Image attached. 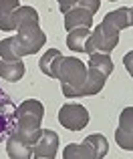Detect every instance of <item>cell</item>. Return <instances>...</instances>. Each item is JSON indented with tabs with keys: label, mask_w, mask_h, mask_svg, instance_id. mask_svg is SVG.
Returning <instances> with one entry per match:
<instances>
[{
	"label": "cell",
	"mask_w": 133,
	"mask_h": 159,
	"mask_svg": "<svg viewBox=\"0 0 133 159\" xmlns=\"http://www.w3.org/2000/svg\"><path fill=\"white\" fill-rule=\"evenodd\" d=\"M44 117V107L36 99H28V101L18 105V115H16V127L12 135H16L22 143L28 147H34V143L40 137V123Z\"/></svg>",
	"instance_id": "1"
},
{
	"label": "cell",
	"mask_w": 133,
	"mask_h": 159,
	"mask_svg": "<svg viewBox=\"0 0 133 159\" xmlns=\"http://www.w3.org/2000/svg\"><path fill=\"white\" fill-rule=\"evenodd\" d=\"M59 81L65 97H79V91L87 81V65L75 57L63 58L59 69Z\"/></svg>",
	"instance_id": "2"
},
{
	"label": "cell",
	"mask_w": 133,
	"mask_h": 159,
	"mask_svg": "<svg viewBox=\"0 0 133 159\" xmlns=\"http://www.w3.org/2000/svg\"><path fill=\"white\" fill-rule=\"evenodd\" d=\"M47 43V36L40 30L39 24H28L16 30V36H10L12 51L16 52V57H28V54L39 52Z\"/></svg>",
	"instance_id": "3"
},
{
	"label": "cell",
	"mask_w": 133,
	"mask_h": 159,
	"mask_svg": "<svg viewBox=\"0 0 133 159\" xmlns=\"http://www.w3.org/2000/svg\"><path fill=\"white\" fill-rule=\"evenodd\" d=\"M59 123L69 131H81L89 123V111L79 103H66L59 111Z\"/></svg>",
	"instance_id": "4"
},
{
	"label": "cell",
	"mask_w": 133,
	"mask_h": 159,
	"mask_svg": "<svg viewBox=\"0 0 133 159\" xmlns=\"http://www.w3.org/2000/svg\"><path fill=\"white\" fill-rule=\"evenodd\" d=\"M16 115H18V107L8 97L6 91L0 87V143L6 141V137L14 131Z\"/></svg>",
	"instance_id": "5"
},
{
	"label": "cell",
	"mask_w": 133,
	"mask_h": 159,
	"mask_svg": "<svg viewBox=\"0 0 133 159\" xmlns=\"http://www.w3.org/2000/svg\"><path fill=\"white\" fill-rule=\"evenodd\" d=\"M117 43H119V34H107V32L101 28V24H97V28L91 32L89 40H87L85 52L87 54H93V52L109 54L111 51H115Z\"/></svg>",
	"instance_id": "6"
},
{
	"label": "cell",
	"mask_w": 133,
	"mask_h": 159,
	"mask_svg": "<svg viewBox=\"0 0 133 159\" xmlns=\"http://www.w3.org/2000/svg\"><path fill=\"white\" fill-rule=\"evenodd\" d=\"M115 141L121 149L133 151V107H125L119 115V127L115 129Z\"/></svg>",
	"instance_id": "7"
},
{
	"label": "cell",
	"mask_w": 133,
	"mask_h": 159,
	"mask_svg": "<svg viewBox=\"0 0 133 159\" xmlns=\"http://www.w3.org/2000/svg\"><path fill=\"white\" fill-rule=\"evenodd\" d=\"M59 151V135L51 129H43L40 131L39 141L32 147V157L36 159H55Z\"/></svg>",
	"instance_id": "8"
},
{
	"label": "cell",
	"mask_w": 133,
	"mask_h": 159,
	"mask_svg": "<svg viewBox=\"0 0 133 159\" xmlns=\"http://www.w3.org/2000/svg\"><path fill=\"white\" fill-rule=\"evenodd\" d=\"M127 26H129V8H117V10L109 12L101 22V28L107 34H119Z\"/></svg>",
	"instance_id": "9"
},
{
	"label": "cell",
	"mask_w": 133,
	"mask_h": 159,
	"mask_svg": "<svg viewBox=\"0 0 133 159\" xmlns=\"http://www.w3.org/2000/svg\"><path fill=\"white\" fill-rule=\"evenodd\" d=\"M107 75H103L99 69L87 65V81L83 85V89L79 91V97H93V95H99L105 87Z\"/></svg>",
	"instance_id": "10"
},
{
	"label": "cell",
	"mask_w": 133,
	"mask_h": 159,
	"mask_svg": "<svg viewBox=\"0 0 133 159\" xmlns=\"http://www.w3.org/2000/svg\"><path fill=\"white\" fill-rule=\"evenodd\" d=\"M91 24H93V12H89L87 8L79 6V4L73 6L65 14V28H66V32L73 30V28H79V26L89 28Z\"/></svg>",
	"instance_id": "11"
},
{
	"label": "cell",
	"mask_w": 133,
	"mask_h": 159,
	"mask_svg": "<svg viewBox=\"0 0 133 159\" xmlns=\"http://www.w3.org/2000/svg\"><path fill=\"white\" fill-rule=\"evenodd\" d=\"M63 58L65 57L61 54V51L48 48L39 61V66H40V70H43V75H47V77H51V79H59V69H61Z\"/></svg>",
	"instance_id": "12"
},
{
	"label": "cell",
	"mask_w": 133,
	"mask_h": 159,
	"mask_svg": "<svg viewBox=\"0 0 133 159\" xmlns=\"http://www.w3.org/2000/svg\"><path fill=\"white\" fill-rule=\"evenodd\" d=\"M24 73H26V66H24L22 58H20V61H4V58L0 57V79L16 83L24 77Z\"/></svg>",
	"instance_id": "13"
},
{
	"label": "cell",
	"mask_w": 133,
	"mask_h": 159,
	"mask_svg": "<svg viewBox=\"0 0 133 159\" xmlns=\"http://www.w3.org/2000/svg\"><path fill=\"white\" fill-rule=\"evenodd\" d=\"M18 6V0H0V30H14V10Z\"/></svg>",
	"instance_id": "14"
},
{
	"label": "cell",
	"mask_w": 133,
	"mask_h": 159,
	"mask_svg": "<svg viewBox=\"0 0 133 159\" xmlns=\"http://www.w3.org/2000/svg\"><path fill=\"white\" fill-rule=\"evenodd\" d=\"M6 153H8V157H12V159H30L32 157V147H28L26 143H22L16 135L10 133V135L6 137Z\"/></svg>",
	"instance_id": "15"
},
{
	"label": "cell",
	"mask_w": 133,
	"mask_h": 159,
	"mask_svg": "<svg viewBox=\"0 0 133 159\" xmlns=\"http://www.w3.org/2000/svg\"><path fill=\"white\" fill-rule=\"evenodd\" d=\"M89 36H91L89 28H85V26L73 28V30H69V34H66V47H69L71 51H75V52H85Z\"/></svg>",
	"instance_id": "16"
},
{
	"label": "cell",
	"mask_w": 133,
	"mask_h": 159,
	"mask_svg": "<svg viewBox=\"0 0 133 159\" xmlns=\"http://www.w3.org/2000/svg\"><path fill=\"white\" fill-rule=\"evenodd\" d=\"M28 24H39V12L32 6H18L14 10V30Z\"/></svg>",
	"instance_id": "17"
},
{
	"label": "cell",
	"mask_w": 133,
	"mask_h": 159,
	"mask_svg": "<svg viewBox=\"0 0 133 159\" xmlns=\"http://www.w3.org/2000/svg\"><path fill=\"white\" fill-rule=\"evenodd\" d=\"M83 143L89 147L91 155H93V159H103L109 153V143H107V139L103 135H99V133H95V135H89Z\"/></svg>",
	"instance_id": "18"
},
{
	"label": "cell",
	"mask_w": 133,
	"mask_h": 159,
	"mask_svg": "<svg viewBox=\"0 0 133 159\" xmlns=\"http://www.w3.org/2000/svg\"><path fill=\"white\" fill-rule=\"evenodd\" d=\"M89 57L91 58H89V62H87L89 66L99 69L103 75H107V77L113 73V61H111L109 54H105V52H93V54H89Z\"/></svg>",
	"instance_id": "19"
},
{
	"label": "cell",
	"mask_w": 133,
	"mask_h": 159,
	"mask_svg": "<svg viewBox=\"0 0 133 159\" xmlns=\"http://www.w3.org/2000/svg\"><path fill=\"white\" fill-rule=\"evenodd\" d=\"M63 157L65 159H93L89 147H87L85 143H71V145H66L65 151H63Z\"/></svg>",
	"instance_id": "20"
},
{
	"label": "cell",
	"mask_w": 133,
	"mask_h": 159,
	"mask_svg": "<svg viewBox=\"0 0 133 159\" xmlns=\"http://www.w3.org/2000/svg\"><path fill=\"white\" fill-rule=\"evenodd\" d=\"M0 57L4 61H20V57H16V52L12 51V44H10V36L4 40H0Z\"/></svg>",
	"instance_id": "21"
},
{
	"label": "cell",
	"mask_w": 133,
	"mask_h": 159,
	"mask_svg": "<svg viewBox=\"0 0 133 159\" xmlns=\"http://www.w3.org/2000/svg\"><path fill=\"white\" fill-rule=\"evenodd\" d=\"M77 4H79V6H83V8H87L89 12H93V14H95V12L99 10V4H101V2H99V0H79Z\"/></svg>",
	"instance_id": "22"
},
{
	"label": "cell",
	"mask_w": 133,
	"mask_h": 159,
	"mask_svg": "<svg viewBox=\"0 0 133 159\" xmlns=\"http://www.w3.org/2000/svg\"><path fill=\"white\" fill-rule=\"evenodd\" d=\"M77 2H79V0H59L61 12H63V14H66V12H69L73 6H77Z\"/></svg>",
	"instance_id": "23"
},
{
	"label": "cell",
	"mask_w": 133,
	"mask_h": 159,
	"mask_svg": "<svg viewBox=\"0 0 133 159\" xmlns=\"http://www.w3.org/2000/svg\"><path fill=\"white\" fill-rule=\"evenodd\" d=\"M123 65H125V70L133 77V51H131V52H127L125 57H123Z\"/></svg>",
	"instance_id": "24"
},
{
	"label": "cell",
	"mask_w": 133,
	"mask_h": 159,
	"mask_svg": "<svg viewBox=\"0 0 133 159\" xmlns=\"http://www.w3.org/2000/svg\"><path fill=\"white\" fill-rule=\"evenodd\" d=\"M129 26H133V6L129 8Z\"/></svg>",
	"instance_id": "25"
},
{
	"label": "cell",
	"mask_w": 133,
	"mask_h": 159,
	"mask_svg": "<svg viewBox=\"0 0 133 159\" xmlns=\"http://www.w3.org/2000/svg\"><path fill=\"white\" fill-rule=\"evenodd\" d=\"M111 2H113V0H111Z\"/></svg>",
	"instance_id": "26"
}]
</instances>
